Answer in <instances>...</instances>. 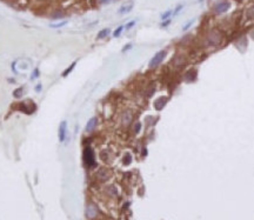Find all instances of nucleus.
<instances>
[{
	"instance_id": "1",
	"label": "nucleus",
	"mask_w": 254,
	"mask_h": 220,
	"mask_svg": "<svg viewBox=\"0 0 254 220\" xmlns=\"http://www.w3.org/2000/svg\"><path fill=\"white\" fill-rule=\"evenodd\" d=\"M84 162L87 167H93L95 165V158H94L93 150L91 147H86L84 150Z\"/></svg>"
},
{
	"instance_id": "2",
	"label": "nucleus",
	"mask_w": 254,
	"mask_h": 220,
	"mask_svg": "<svg viewBox=\"0 0 254 220\" xmlns=\"http://www.w3.org/2000/svg\"><path fill=\"white\" fill-rule=\"evenodd\" d=\"M166 51L165 50H162V51H159L158 53L154 55L153 58L151 59V61H149V64H148V66L151 67V68H154V67H157L159 64H160L162 60L165 59V57H166Z\"/></svg>"
},
{
	"instance_id": "3",
	"label": "nucleus",
	"mask_w": 254,
	"mask_h": 220,
	"mask_svg": "<svg viewBox=\"0 0 254 220\" xmlns=\"http://www.w3.org/2000/svg\"><path fill=\"white\" fill-rule=\"evenodd\" d=\"M229 6H231L229 2H227V1H221V2H219V4L215 6V12H216V13H225L228 8H229Z\"/></svg>"
},
{
	"instance_id": "4",
	"label": "nucleus",
	"mask_w": 254,
	"mask_h": 220,
	"mask_svg": "<svg viewBox=\"0 0 254 220\" xmlns=\"http://www.w3.org/2000/svg\"><path fill=\"white\" fill-rule=\"evenodd\" d=\"M67 122L66 121H62L59 126V141L62 142L64 140L66 139V131H67Z\"/></svg>"
},
{
	"instance_id": "5",
	"label": "nucleus",
	"mask_w": 254,
	"mask_h": 220,
	"mask_svg": "<svg viewBox=\"0 0 254 220\" xmlns=\"http://www.w3.org/2000/svg\"><path fill=\"white\" fill-rule=\"evenodd\" d=\"M166 102H167V98H166V97H161V98H159V99H157L155 100V102H154L155 110H158V111L162 110L164 106L166 105Z\"/></svg>"
},
{
	"instance_id": "6",
	"label": "nucleus",
	"mask_w": 254,
	"mask_h": 220,
	"mask_svg": "<svg viewBox=\"0 0 254 220\" xmlns=\"http://www.w3.org/2000/svg\"><path fill=\"white\" fill-rule=\"evenodd\" d=\"M133 8V4H127V5H124L119 8V14H126L128 12H131V10Z\"/></svg>"
},
{
	"instance_id": "7",
	"label": "nucleus",
	"mask_w": 254,
	"mask_h": 220,
	"mask_svg": "<svg viewBox=\"0 0 254 220\" xmlns=\"http://www.w3.org/2000/svg\"><path fill=\"white\" fill-rule=\"evenodd\" d=\"M95 125H97V118H91L86 125V131L87 132H91L93 128H95Z\"/></svg>"
},
{
	"instance_id": "8",
	"label": "nucleus",
	"mask_w": 254,
	"mask_h": 220,
	"mask_svg": "<svg viewBox=\"0 0 254 220\" xmlns=\"http://www.w3.org/2000/svg\"><path fill=\"white\" fill-rule=\"evenodd\" d=\"M95 214H97V208H95L93 205H89V206L87 207V215H88L89 218H93Z\"/></svg>"
},
{
	"instance_id": "9",
	"label": "nucleus",
	"mask_w": 254,
	"mask_h": 220,
	"mask_svg": "<svg viewBox=\"0 0 254 220\" xmlns=\"http://www.w3.org/2000/svg\"><path fill=\"white\" fill-rule=\"evenodd\" d=\"M67 24V20H64V21H59V22H54V24H51L50 27L51 28H60V27L65 26Z\"/></svg>"
},
{
	"instance_id": "10",
	"label": "nucleus",
	"mask_w": 254,
	"mask_h": 220,
	"mask_svg": "<svg viewBox=\"0 0 254 220\" xmlns=\"http://www.w3.org/2000/svg\"><path fill=\"white\" fill-rule=\"evenodd\" d=\"M108 33H109V28H104V30H101L100 32L98 33V39H102V38H105V37L108 35Z\"/></svg>"
},
{
	"instance_id": "11",
	"label": "nucleus",
	"mask_w": 254,
	"mask_h": 220,
	"mask_svg": "<svg viewBox=\"0 0 254 220\" xmlns=\"http://www.w3.org/2000/svg\"><path fill=\"white\" fill-rule=\"evenodd\" d=\"M131 118H132L131 113H129V112H126V113L124 114V117H122V122H124L125 125H127V124L131 121Z\"/></svg>"
},
{
	"instance_id": "12",
	"label": "nucleus",
	"mask_w": 254,
	"mask_h": 220,
	"mask_svg": "<svg viewBox=\"0 0 254 220\" xmlns=\"http://www.w3.org/2000/svg\"><path fill=\"white\" fill-rule=\"evenodd\" d=\"M195 75H196L195 71H188V73L186 74V79L189 80V81H193L195 79Z\"/></svg>"
},
{
	"instance_id": "13",
	"label": "nucleus",
	"mask_w": 254,
	"mask_h": 220,
	"mask_svg": "<svg viewBox=\"0 0 254 220\" xmlns=\"http://www.w3.org/2000/svg\"><path fill=\"white\" fill-rule=\"evenodd\" d=\"M172 13H173V11H172V10H168V11H166L165 13L161 14V19H162V20L168 19V18H169V17L172 15Z\"/></svg>"
},
{
	"instance_id": "14",
	"label": "nucleus",
	"mask_w": 254,
	"mask_h": 220,
	"mask_svg": "<svg viewBox=\"0 0 254 220\" xmlns=\"http://www.w3.org/2000/svg\"><path fill=\"white\" fill-rule=\"evenodd\" d=\"M75 65H77V62H73V64H71V66L68 67L66 71H65V72L62 73V77H66V75H68V74L71 73V71H72L74 67H75Z\"/></svg>"
},
{
	"instance_id": "15",
	"label": "nucleus",
	"mask_w": 254,
	"mask_h": 220,
	"mask_svg": "<svg viewBox=\"0 0 254 220\" xmlns=\"http://www.w3.org/2000/svg\"><path fill=\"white\" fill-rule=\"evenodd\" d=\"M122 30H124V26H119L118 28H117V30H115V31H114L113 35L115 37V38H117V37H119V35H120V33L122 32Z\"/></svg>"
},
{
	"instance_id": "16",
	"label": "nucleus",
	"mask_w": 254,
	"mask_h": 220,
	"mask_svg": "<svg viewBox=\"0 0 254 220\" xmlns=\"http://www.w3.org/2000/svg\"><path fill=\"white\" fill-rule=\"evenodd\" d=\"M131 161H132V157H131V154H126V155H125V158H124V164H125V165H128Z\"/></svg>"
},
{
	"instance_id": "17",
	"label": "nucleus",
	"mask_w": 254,
	"mask_h": 220,
	"mask_svg": "<svg viewBox=\"0 0 254 220\" xmlns=\"http://www.w3.org/2000/svg\"><path fill=\"white\" fill-rule=\"evenodd\" d=\"M21 95H22V88H18V90H15V92H14V97L20 98Z\"/></svg>"
},
{
	"instance_id": "18",
	"label": "nucleus",
	"mask_w": 254,
	"mask_h": 220,
	"mask_svg": "<svg viewBox=\"0 0 254 220\" xmlns=\"http://www.w3.org/2000/svg\"><path fill=\"white\" fill-rule=\"evenodd\" d=\"M117 0H99V4L100 5H107V4H111V2H114Z\"/></svg>"
},
{
	"instance_id": "19",
	"label": "nucleus",
	"mask_w": 254,
	"mask_h": 220,
	"mask_svg": "<svg viewBox=\"0 0 254 220\" xmlns=\"http://www.w3.org/2000/svg\"><path fill=\"white\" fill-rule=\"evenodd\" d=\"M62 15H64L62 12H57V13L52 14V18H53V19H59V18H61Z\"/></svg>"
},
{
	"instance_id": "20",
	"label": "nucleus",
	"mask_w": 254,
	"mask_h": 220,
	"mask_svg": "<svg viewBox=\"0 0 254 220\" xmlns=\"http://www.w3.org/2000/svg\"><path fill=\"white\" fill-rule=\"evenodd\" d=\"M140 127H141L140 122H137V124H135V126H134V132H135V133H138V132L140 131Z\"/></svg>"
},
{
	"instance_id": "21",
	"label": "nucleus",
	"mask_w": 254,
	"mask_h": 220,
	"mask_svg": "<svg viewBox=\"0 0 254 220\" xmlns=\"http://www.w3.org/2000/svg\"><path fill=\"white\" fill-rule=\"evenodd\" d=\"M194 22V19L193 20H191V21H189V22H187V24H186V25H185V26L182 27V30H184V31H186V30H187L188 27L191 26V25H192V24H193Z\"/></svg>"
},
{
	"instance_id": "22",
	"label": "nucleus",
	"mask_w": 254,
	"mask_h": 220,
	"mask_svg": "<svg viewBox=\"0 0 254 220\" xmlns=\"http://www.w3.org/2000/svg\"><path fill=\"white\" fill-rule=\"evenodd\" d=\"M134 25H135V21L133 20V21H131V22H128V24H127V25H126V28H127V30H129V28H132V27H133Z\"/></svg>"
},
{
	"instance_id": "23",
	"label": "nucleus",
	"mask_w": 254,
	"mask_h": 220,
	"mask_svg": "<svg viewBox=\"0 0 254 220\" xmlns=\"http://www.w3.org/2000/svg\"><path fill=\"white\" fill-rule=\"evenodd\" d=\"M248 15H249L251 18H254V7H252V8L248 11Z\"/></svg>"
},
{
	"instance_id": "24",
	"label": "nucleus",
	"mask_w": 254,
	"mask_h": 220,
	"mask_svg": "<svg viewBox=\"0 0 254 220\" xmlns=\"http://www.w3.org/2000/svg\"><path fill=\"white\" fill-rule=\"evenodd\" d=\"M169 22H171V20L167 19L166 21H165V22H162V24H161V26H162V27H166V26L168 25V24H169Z\"/></svg>"
},
{
	"instance_id": "25",
	"label": "nucleus",
	"mask_w": 254,
	"mask_h": 220,
	"mask_svg": "<svg viewBox=\"0 0 254 220\" xmlns=\"http://www.w3.org/2000/svg\"><path fill=\"white\" fill-rule=\"evenodd\" d=\"M181 8H182V5H179V6L175 8V11H174V14H177L179 11H181Z\"/></svg>"
},
{
	"instance_id": "26",
	"label": "nucleus",
	"mask_w": 254,
	"mask_h": 220,
	"mask_svg": "<svg viewBox=\"0 0 254 220\" xmlns=\"http://www.w3.org/2000/svg\"><path fill=\"white\" fill-rule=\"evenodd\" d=\"M38 72H39V71H38V70H34V73H33V77H38Z\"/></svg>"
},
{
	"instance_id": "27",
	"label": "nucleus",
	"mask_w": 254,
	"mask_h": 220,
	"mask_svg": "<svg viewBox=\"0 0 254 220\" xmlns=\"http://www.w3.org/2000/svg\"><path fill=\"white\" fill-rule=\"evenodd\" d=\"M40 88H41V85H38V86H37V92H40Z\"/></svg>"
},
{
	"instance_id": "28",
	"label": "nucleus",
	"mask_w": 254,
	"mask_h": 220,
	"mask_svg": "<svg viewBox=\"0 0 254 220\" xmlns=\"http://www.w3.org/2000/svg\"><path fill=\"white\" fill-rule=\"evenodd\" d=\"M131 47H132V45H127V46L125 47V48H124V51H126V50H128V48H131Z\"/></svg>"
}]
</instances>
